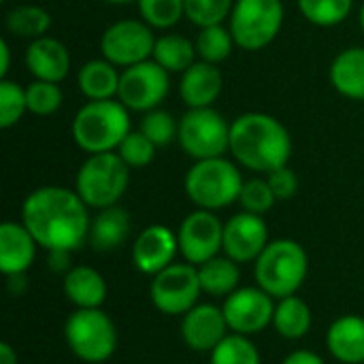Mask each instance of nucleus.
<instances>
[{
  "instance_id": "obj_4",
  "label": "nucleus",
  "mask_w": 364,
  "mask_h": 364,
  "mask_svg": "<svg viewBox=\"0 0 364 364\" xmlns=\"http://www.w3.org/2000/svg\"><path fill=\"white\" fill-rule=\"evenodd\" d=\"M241 166L224 156L196 160L183 179V190L196 209L220 211L239 203L241 188L245 183Z\"/></svg>"
},
{
  "instance_id": "obj_33",
  "label": "nucleus",
  "mask_w": 364,
  "mask_h": 364,
  "mask_svg": "<svg viewBox=\"0 0 364 364\" xmlns=\"http://www.w3.org/2000/svg\"><path fill=\"white\" fill-rule=\"evenodd\" d=\"M209 364H262V358L252 337L230 333L209 354Z\"/></svg>"
},
{
  "instance_id": "obj_34",
  "label": "nucleus",
  "mask_w": 364,
  "mask_h": 364,
  "mask_svg": "<svg viewBox=\"0 0 364 364\" xmlns=\"http://www.w3.org/2000/svg\"><path fill=\"white\" fill-rule=\"evenodd\" d=\"M26 98H28V113L36 117H49L60 111L64 102V92L60 83L32 79L26 85Z\"/></svg>"
},
{
  "instance_id": "obj_46",
  "label": "nucleus",
  "mask_w": 364,
  "mask_h": 364,
  "mask_svg": "<svg viewBox=\"0 0 364 364\" xmlns=\"http://www.w3.org/2000/svg\"><path fill=\"white\" fill-rule=\"evenodd\" d=\"M358 21H360V28H363V34H364V2H363V6H360V13H358Z\"/></svg>"
},
{
  "instance_id": "obj_25",
  "label": "nucleus",
  "mask_w": 364,
  "mask_h": 364,
  "mask_svg": "<svg viewBox=\"0 0 364 364\" xmlns=\"http://www.w3.org/2000/svg\"><path fill=\"white\" fill-rule=\"evenodd\" d=\"M122 70L105 58L90 60L77 70V87L85 100H109L117 98Z\"/></svg>"
},
{
  "instance_id": "obj_47",
  "label": "nucleus",
  "mask_w": 364,
  "mask_h": 364,
  "mask_svg": "<svg viewBox=\"0 0 364 364\" xmlns=\"http://www.w3.org/2000/svg\"><path fill=\"white\" fill-rule=\"evenodd\" d=\"M0 2H6V0H0Z\"/></svg>"
},
{
  "instance_id": "obj_35",
  "label": "nucleus",
  "mask_w": 364,
  "mask_h": 364,
  "mask_svg": "<svg viewBox=\"0 0 364 364\" xmlns=\"http://www.w3.org/2000/svg\"><path fill=\"white\" fill-rule=\"evenodd\" d=\"M28 113L26 87H21L13 79H0V128L9 130L21 122Z\"/></svg>"
},
{
  "instance_id": "obj_14",
  "label": "nucleus",
  "mask_w": 364,
  "mask_h": 364,
  "mask_svg": "<svg viewBox=\"0 0 364 364\" xmlns=\"http://www.w3.org/2000/svg\"><path fill=\"white\" fill-rule=\"evenodd\" d=\"M222 311L230 333L254 337L273 324L275 299L260 286H241L224 299Z\"/></svg>"
},
{
  "instance_id": "obj_28",
  "label": "nucleus",
  "mask_w": 364,
  "mask_h": 364,
  "mask_svg": "<svg viewBox=\"0 0 364 364\" xmlns=\"http://www.w3.org/2000/svg\"><path fill=\"white\" fill-rule=\"evenodd\" d=\"M151 60H156L166 73L181 75L198 60V55H196L194 41L177 32H166L156 38Z\"/></svg>"
},
{
  "instance_id": "obj_15",
  "label": "nucleus",
  "mask_w": 364,
  "mask_h": 364,
  "mask_svg": "<svg viewBox=\"0 0 364 364\" xmlns=\"http://www.w3.org/2000/svg\"><path fill=\"white\" fill-rule=\"evenodd\" d=\"M269 243V226L262 215L241 211L224 222L222 252L239 264L256 262Z\"/></svg>"
},
{
  "instance_id": "obj_8",
  "label": "nucleus",
  "mask_w": 364,
  "mask_h": 364,
  "mask_svg": "<svg viewBox=\"0 0 364 364\" xmlns=\"http://www.w3.org/2000/svg\"><path fill=\"white\" fill-rule=\"evenodd\" d=\"M284 17L282 0H235L228 28L239 49L260 51L277 38Z\"/></svg>"
},
{
  "instance_id": "obj_22",
  "label": "nucleus",
  "mask_w": 364,
  "mask_h": 364,
  "mask_svg": "<svg viewBox=\"0 0 364 364\" xmlns=\"http://www.w3.org/2000/svg\"><path fill=\"white\" fill-rule=\"evenodd\" d=\"M62 290L77 309H100L107 299V279L94 267L77 264L64 275Z\"/></svg>"
},
{
  "instance_id": "obj_11",
  "label": "nucleus",
  "mask_w": 364,
  "mask_h": 364,
  "mask_svg": "<svg viewBox=\"0 0 364 364\" xmlns=\"http://www.w3.org/2000/svg\"><path fill=\"white\" fill-rule=\"evenodd\" d=\"M203 294L198 267L183 262H173L158 275H154L149 296L154 307L166 316H186Z\"/></svg>"
},
{
  "instance_id": "obj_18",
  "label": "nucleus",
  "mask_w": 364,
  "mask_h": 364,
  "mask_svg": "<svg viewBox=\"0 0 364 364\" xmlns=\"http://www.w3.org/2000/svg\"><path fill=\"white\" fill-rule=\"evenodd\" d=\"M23 64L32 79L62 83L70 73V51L55 36H41L28 43L23 53Z\"/></svg>"
},
{
  "instance_id": "obj_30",
  "label": "nucleus",
  "mask_w": 364,
  "mask_h": 364,
  "mask_svg": "<svg viewBox=\"0 0 364 364\" xmlns=\"http://www.w3.org/2000/svg\"><path fill=\"white\" fill-rule=\"evenodd\" d=\"M194 47H196L198 60L220 66L222 62H226L230 58L237 43L232 38L230 28L224 23H218V26L198 28V34L194 38Z\"/></svg>"
},
{
  "instance_id": "obj_12",
  "label": "nucleus",
  "mask_w": 364,
  "mask_h": 364,
  "mask_svg": "<svg viewBox=\"0 0 364 364\" xmlns=\"http://www.w3.org/2000/svg\"><path fill=\"white\" fill-rule=\"evenodd\" d=\"M156 34L143 19H117L100 36V53L117 68H128L151 60Z\"/></svg>"
},
{
  "instance_id": "obj_42",
  "label": "nucleus",
  "mask_w": 364,
  "mask_h": 364,
  "mask_svg": "<svg viewBox=\"0 0 364 364\" xmlns=\"http://www.w3.org/2000/svg\"><path fill=\"white\" fill-rule=\"evenodd\" d=\"M282 364H326V363L322 360V356H320V354H316V352H311V350H296V352L288 354Z\"/></svg>"
},
{
  "instance_id": "obj_19",
  "label": "nucleus",
  "mask_w": 364,
  "mask_h": 364,
  "mask_svg": "<svg viewBox=\"0 0 364 364\" xmlns=\"http://www.w3.org/2000/svg\"><path fill=\"white\" fill-rule=\"evenodd\" d=\"M224 90V75L218 64L196 60L179 75V98L188 109L213 107Z\"/></svg>"
},
{
  "instance_id": "obj_16",
  "label": "nucleus",
  "mask_w": 364,
  "mask_h": 364,
  "mask_svg": "<svg viewBox=\"0 0 364 364\" xmlns=\"http://www.w3.org/2000/svg\"><path fill=\"white\" fill-rule=\"evenodd\" d=\"M179 331L183 343L198 354H211L230 335L222 307L213 303L194 305L186 316H181Z\"/></svg>"
},
{
  "instance_id": "obj_10",
  "label": "nucleus",
  "mask_w": 364,
  "mask_h": 364,
  "mask_svg": "<svg viewBox=\"0 0 364 364\" xmlns=\"http://www.w3.org/2000/svg\"><path fill=\"white\" fill-rule=\"evenodd\" d=\"M171 90V73H166L156 60H145L134 66L122 68L117 100L134 113H147L158 109Z\"/></svg>"
},
{
  "instance_id": "obj_41",
  "label": "nucleus",
  "mask_w": 364,
  "mask_h": 364,
  "mask_svg": "<svg viewBox=\"0 0 364 364\" xmlns=\"http://www.w3.org/2000/svg\"><path fill=\"white\" fill-rule=\"evenodd\" d=\"M70 254H73V252H66V250L47 252V264H49V269L55 271V273L66 275V273L73 269V264H70Z\"/></svg>"
},
{
  "instance_id": "obj_5",
  "label": "nucleus",
  "mask_w": 364,
  "mask_h": 364,
  "mask_svg": "<svg viewBox=\"0 0 364 364\" xmlns=\"http://www.w3.org/2000/svg\"><path fill=\"white\" fill-rule=\"evenodd\" d=\"M309 273V256L294 239H275L258 256L254 264L256 286L275 301L292 296L301 290Z\"/></svg>"
},
{
  "instance_id": "obj_31",
  "label": "nucleus",
  "mask_w": 364,
  "mask_h": 364,
  "mask_svg": "<svg viewBox=\"0 0 364 364\" xmlns=\"http://www.w3.org/2000/svg\"><path fill=\"white\" fill-rule=\"evenodd\" d=\"M296 6L309 23L318 28H335L350 17L354 0H296Z\"/></svg>"
},
{
  "instance_id": "obj_40",
  "label": "nucleus",
  "mask_w": 364,
  "mask_h": 364,
  "mask_svg": "<svg viewBox=\"0 0 364 364\" xmlns=\"http://www.w3.org/2000/svg\"><path fill=\"white\" fill-rule=\"evenodd\" d=\"M264 177H267L273 194L277 196V200H290V198L296 196V192H299V177H296V173L288 164L282 166V168H275L273 173H269Z\"/></svg>"
},
{
  "instance_id": "obj_32",
  "label": "nucleus",
  "mask_w": 364,
  "mask_h": 364,
  "mask_svg": "<svg viewBox=\"0 0 364 364\" xmlns=\"http://www.w3.org/2000/svg\"><path fill=\"white\" fill-rule=\"evenodd\" d=\"M136 6L154 30H171L186 17V0H136Z\"/></svg>"
},
{
  "instance_id": "obj_38",
  "label": "nucleus",
  "mask_w": 364,
  "mask_h": 364,
  "mask_svg": "<svg viewBox=\"0 0 364 364\" xmlns=\"http://www.w3.org/2000/svg\"><path fill=\"white\" fill-rule=\"evenodd\" d=\"M277 203V196L273 194L267 177H254V179H247L241 188V194H239V205L243 211L247 213H256V215H264L269 213Z\"/></svg>"
},
{
  "instance_id": "obj_1",
  "label": "nucleus",
  "mask_w": 364,
  "mask_h": 364,
  "mask_svg": "<svg viewBox=\"0 0 364 364\" xmlns=\"http://www.w3.org/2000/svg\"><path fill=\"white\" fill-rule=\"evenodd\" d=\"M21 224L45 252L79 250L90 235V207L75 190L43 186L30 192L21 205Z\"/></svg>"
},
{
  "instance_id": "obj_37",
  "label": "nucleus",
  "mask_w": 364,
  "mask_h": 364,
  "mask_svg": "<svg viewBox=\"0 0 364 364\" xmlns=\"http://www.w3.org/2000/svg\"><path fill=\"white\" fill-rule=\"evenodd\" d=\"M235 0H186V17L196 28L218 26L228 21Z\"/></svg>"
},
{
  "instance_id": "obj_26",
  "label": "nucleus",
  "mask_w": 364,
  "mask_h": 364,
  "mask_svg": "<svg viewBox=\"0 0 364 364\" xmlns=\"http://www.w3.org/2000/svg\"><path fill=\"white\" fill-rule=\"evenodd\" d=\"M314 324V314L311 307L299 299L296 294L279 299L275 303V314H273V328L279 337L288 341H299L307 337Z\"/></svg>"
},
{
  "instance_id": "obj_39",
  "label": "nucleus",
  "mask_w": 364,
  "mask_h": 364,
  "mask_svg": "<svg viewBox=\"0 0 364 364\" xmlns=\"http://www.w3.org/2000/svg\"><path fill=\"white\" fill-rule=\"evenodd\" d=\"M156 145L141 132V130H130V134L119 143L117 154L119 158L132 168H145L154 162L156 158Z\"/></svg>"
},
{
  "instance_id": "obj_44",
  "label": "nucleus",
  "mask_w": 364,
  "mask_h": 364,
  "mask_svg": "<svg viewBox=\"0 0 364 364\" xmlns=\"http://www.w3.org/2000/svg\"><path fill=\"white\" fill-rule=\"evenodd\" d=\"M17 352L11 348V343H0V364H17Z\"/></svg>"
},
{
  "instance_id": "obj_21",
  "label": "nucleus",
  "mask_w": 364,
  "mask_h": 364,
  "mask_svg": "<svg viewBox=\"0 0 364 364\" xmlns=\"http://www.w3.org/2000/svg\"><path fill=\"white\" fill-rule=\"evenodd\" d=\"M326 348L331 356L341 364H364V318L341 316L326 333Z\"/></svg>"
},
{
  "instance_id": "obj_45",
  "label": "nucleus",
  "mask_w": 364,
  "mask_h": 364,
  "mask_svg": "<svg viewBox=\"0 0 364 364\" xmlns=\"http://www.w3.org/2000/svg\"><path fill=\"white\" fill-rule=\"evenodd\" d=\"M107 4H113V6H126V4H134L136 0H102Z\"/></svg>"
},
{
  "instance_id": "obj_36",
  "label": "nucleus",
  "mask_w": 364,
  "mask_h": 364,
  "mask_svg": "<svg viewBox=\"0 0 364 364\" xmlns=\"http://www.w3.org/2000/svg\"><path fill=\"white\" fill-rule=\"evenodd\" d=\"M139 130L156 145V147H166L168 143L177 141V132H179V119H175L173 113L164 111V109H154L143 113Z\"/></svg>"
},
{
  "instance_id": "obj_9",
  "label": "nucleus",
  "mask_w": 364,
  "mask_h": 364,
  "mask_svg": "<svg viewBox=\"0 0 364 364\" xmlns=\"http://www.w3.org/2000/svg\"><path fill=\"white\" fill-rule=\"evenodd\" d=\"M177 143L194 162L220 158L230 149V124L213 107L186 109L179 117Z\"/></svg>"
},
{
  "instance_id": "obj_20",
  "label": "nucleus",
  "mask_w": 364,
  "mask_h": 364,
  "mask_svg": "<svg viewBox=\"0 0 364 364\" xmlns=\"http://www.w3.org/2000/svg\"><path fill=\"white\" fill-rule=\"evenodd\" d=\"M38 243L21 222L0 224V271L6 277L26 275L34 264Z\"/></svg>"
},
{
  "instance_id": "obj_6",
  "label": "nucleus",
  "mask_w": 364,
  "mask_h": 364,
  "mask_svg": "<svg viewBox=\"0 0 364 364\" xmlns=\"http://www.w3.org/2000/svg\"><path fill=\"white\" fill-rule=\"evenodd\" d=\"M130 183V166L117 151L92 154L75 177V192L90 209H107L122 200Z\"/></svg>"
},
{
  "instance_id": "obj_43",
  "label": "nucleus",
  "mask_w": 364,
  "mask_h": 364,
  "mask_svg": "<svg viewBox=\"0 0 364 364\" xmlns=\"http://www.w3.org/2000/svg\"><path fill=\"white\" fill-rule=\"evenodd\" d=\"M11 70V45L6 38L0 41V79H6Z\"/></svg>"
},
{
  "instance_id": "obj_7",
  "label": "nucleus",
  "mask_w": 364,
  "mask_h": 364,
  "mask_svg": "<svg viewBox=\"0 0 364 364\" xmlns=\"http://www.w3.org/2000/svg\"><path fill=\"white\" fill-rule=\"evenodd\" d=\"M68 350L87 364L107 363L117 350V326L102 309H75L64 324Z\"/></svg>"
},
{
  "instance_id": "obj_17",
  "label": "nucleus",
  "mask_w": 364,
  "mask_h": 364,
  "mask_svg": "<svg viewBox=\"0 0 364 364\" xmlns=\"http://www.w3.org/2000/svg\"><path fill=\"white\" fill-rule=\"evenodd\" d=\"M179 254V239L164 224H151L143 228L132 245V262L143 275H158L175 262Z\"/></svg>"
},
{
  "instance_id": "obj_24",
  "label": "nucleus",
  "mask_w": 364,
  "mask_h": 364,
  "mask_svg": "<svg viewBox=\"0 0 364 364\" xmlns=\"http://www.w3.org/2000/svg\"><path fill=\"white\" fill-rule=\"evenodd\" d=\"M130 235V215L119 205L100 209L90 224L87 243L94 252H113Z\"/></svg>"
},
{
  "instance_id": "obj_29",
  "label": "nucleus",
  "mask_w": 364,
  "mask_h": 364,
  "mask_svg": "<svg viewBox=\"0 0 364 364\" xmlns=\"http://www.w3.org/2000/svg\"><path fill=\"white\" fill-rule=\"evenodd\" d=\"M53 19L51 13L38 4H19L11 9L4 17V28L9 34L26 41L41 38L49 32Z\"/></svg>"
},
{
  "instance_id": "obj_23",
  "label": "nucleus",
  "mask_w": 364,
  "mask_h": 364,
  "mask_svg": "<svg viewBox=\"0 0 364 364\" xmlns=\"http://www.w3.org/2000/svg\"><path fill=\"white\" fill-rule=\"evenodd\" d=\"M331 85L337 94L364 102V47H348L339 51L328 68Z\"/></svg>"
},
{
  "instance_id": "obj_2",
  "label": "nucleus",
  "mask_w": 364,
  "mask_h": 364,
  "mask_svg": "<svg viewBox=\"0 0 364 364\" xmlns=\"http://www.w3.org/2000/svg\"><path fill=\"white\" fill-rule=\"evenodd\" d=\"M228 154L241 168L269 175L290 162L292 136L275 115L247 111L230 122Z\"/></svg>"
},
{
  "instance_id": "obj_3",
  "label": "nucleus",
  "mask_w": 364,
  "mask_h": 364,
  "mask_svg": "<svg viewBox=\"0 0 364 364\" xmlns=\"http://www.w3.org/2000/svg\"><path fill=\"white\" fill-rule=\"evenodd\" d=\"M130 111L117 100H87L73 117L70 134L75 145L92 154L117 151L119 143L130 134Z\"/></svg>"
},
{
  "instance_id": "obj_27",
  "label": "nucleus",
  "mask_w": 364,
  "mask_h": 364,
  "mask_svg": "<svg viewBox=\"0 0 364 364\" xmlns=\"http://www.w3.org/2000/svg\"><path fill=\"white\" fill-rule=\"evenodd\" d=\"M198 277H200L203 294H209V296L226 299L237 288H241L239 286V282H241L239 262H235L226 254L215 256V258L207 260L205 264H200L198 267Z\"/></svg>"
},
{
  "instance_id": "obj_13",
  "label": "nucleus",
  "mask_w": 364,
  "mask_h": 364,
  "mask_svg": "<svg viewBox=\"0 0 364 364\" xmlns=\"http://www.w3.org/2000/svg\"><path fill=\"white\" fill-rule=\"evenodd\" d=\"M177 239L183 260L200 267L207 260L220 256L224 247V224L215 215V211L194 209L181 220Z\"/></svg>"
}]
</instances>
